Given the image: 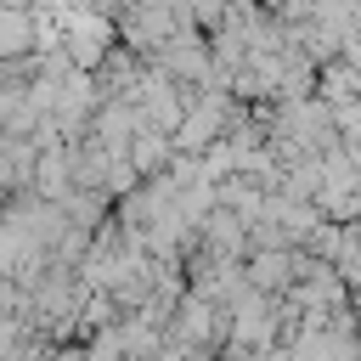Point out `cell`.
<instances>
[{"mask_svg": "<svg viewBox=\"0 0 361 361\" xmlns=\"http://www.w3.org/2000/svg\"><path fill=\"white\" fill-rule=\"evenodd\" d=\"M102 39H107V28H102V23H90V17H79V23H73V62H79V68H96Z\"/></svg>", "mask_w": 361, "mask_h": 361, "instance_id": "obj_2", "label": "cell"}, {"mask_svg": "<svg viewBox=\"0 0 361 361\" xmlns=\"http://www.w3.org/2000/svg\"><path fill=\"white\" fill-rule=\"evenodd\" d=\"M34 39V17L28 6H0V56H23Z\"/></svg>", "mask_w": 361, "mask_h": 361, "instance_id": "obj_1", "label": "cell"}]
</instances>
